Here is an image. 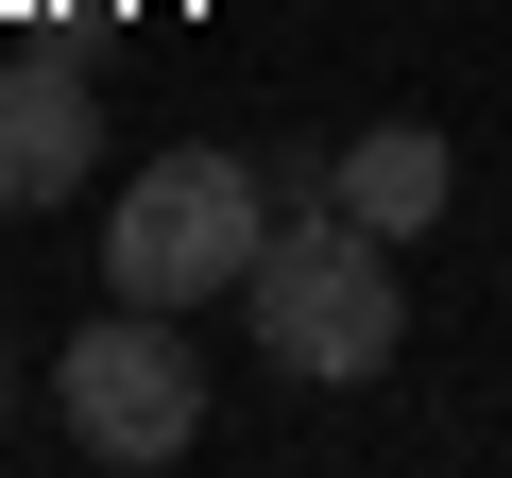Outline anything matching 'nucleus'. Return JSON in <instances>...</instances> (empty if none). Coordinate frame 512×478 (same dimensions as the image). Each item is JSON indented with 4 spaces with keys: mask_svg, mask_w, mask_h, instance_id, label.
Masks as SVG:
<instances>
[{
    "mask_svg": "<svg viewBox=\"0 0 512 478\" xmlns=\"http://www.w3.org/2000/svg\"><path fill=\"white\" fill-rule=\"evenodd\" d=\"M256 359L274 376H325V393H359V376H393V342H410V291H393V239L359 222V205H308V222H274V257H256Z\"/></svg>",
    "mask_w": 512,
    "mask_h": 478,
    "instance_id": "f257e3e1",
    "label": "nucleus"
},
{
    "mask_svg": "<svg viewBox=\"0 0 512 478\" xmlns=\"http://www.w3.org/2000/svg\"><path fill=\"white\" fill-rule=\"evenodd\" d=\"M444 188H461V154H444L427 120H359V137H342V205H359L376 239H427Z\"/></svg>",
    "mask_w": 512,
    "mask_h": 478,
    "instance_id": "39448f33",
    "label": "nucleus"
},
{
    "mask_svg": "<svg viewBox=\"0 0 512 478\" xmlns=\"http://www.w3.org/2000/svg\"><path fill=\"white\" fill-rule=\"evenodd\" d=\"M0 444H18V376H0Z\"/></svg>",
    "mask_w": 512,
    "mask_h": 478,
    "instance_id": "423d86ee",
    "label": "nucleus"
},
{
    "mask_svg": "<svg viewBox=\"0 0 512 478\" xmlns=\"http://www.w3.org/2000/svg\"><path fill=\"white\" fill-rule=\"evenodd\" d=\"M0 188L18 205H86L103 188V103L35 52V69H0Z\"/></svg>",
    "mask_w": 512,
    "mask_h": 478,
    "instance_id": "20e7f679",
    "label": "nucleus"
},
{
    "mask_svg": "<svg viewBox=\"0 0 512 478\" xmlns=\"http://www.w3.org/2000/svg\"><path fill=\"white\" fill-rule=\"evenodd\" d=\"M52 410L86 461H188L205 444V359H188V308H137L103 291V325L52 359Z\"/></svg>",
    "mask_w": 512,
    "mask_h": 478,
    "instance_id": "7ed1b4c3",
    "label": "nucleus"
},
{
    "mask_svg": "<svg viewBox=\"0 0 512 478\" xmlns=\"http://www.w3.org/2000/svg\"><path fill=\"white\" fill-rule=\"evenodd\" d=\"M256 257H274V171H239V154H137L120 222H103V291L137 308H205V291H256Z\"/></svg>",
    "mask_w": 512,
    "mask_h": 478,
    "instance_id": "f03ea898",
    "label": "nucleus"
}]
</instances>
